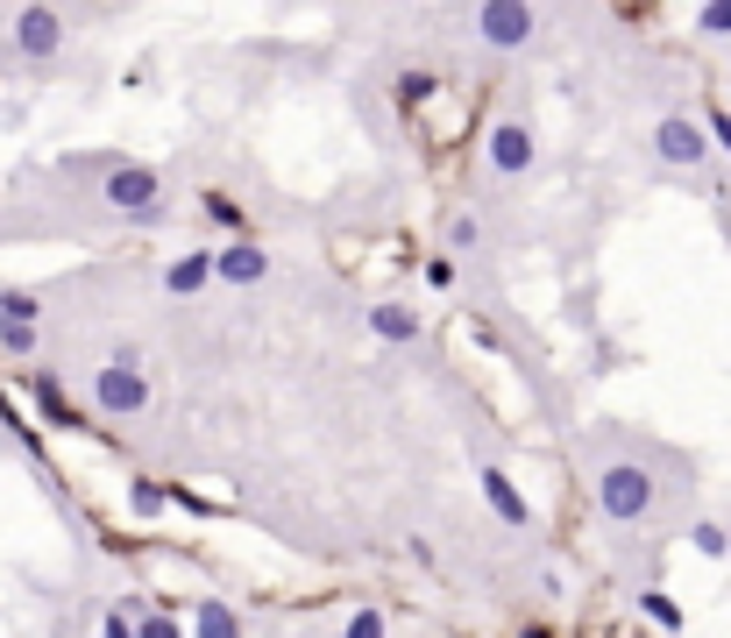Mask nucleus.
Returning a JSON list of instances; mask_svg holds the SVG:
<instances>
[{"label": "nucleus", "mask_w": 731, "mask_h": 638, "mask_svg": "<svg viewBox=\"0 0 731 638\" xmlns=\"http://www.w3.org/2000/svg\"><path fill=\"white\" fill-rule=\"evenodd\" d=\"M192 638H242V617H235V603H220V596L192 603Z\"/></svg>", "instance_id": "ddd939ff"}, {"label": "nucleus", "mask_w": 731, "mask_h": 638, "mask_svg": "<svg viewBox=\"0 0 731 638\" xmlns=\"http://www.w3.org/2000/svg\"><path fill=\"white\" fill-rule=\"evenodd\" d=\"M100 206H114L136 227H157L163 220V178L149 171V163H114V171L100 178Z\"/></svg>", "instance_id": "f03ea898"}, {"label": "nucleus", "mask_w": 731, "mask_h": 638, "mask_svg": "<svg viewBox=\"0 0 731 638\" xmlns=\"http://www.w3.org/2000/svg\"><path fill=\"white\" fill-rule=\"evenodd\" d=\"M206 284H214V249H185L163 263V292L171 298H199Z\"/></svg>", "instance_id": "1a4fd4ad"}, {"label": "nucleus", "mask_w": 731, "mask_h": 638, "mask_svg": "<svg viewBox=\"0 0 731 638\" xmlns=\"http://www.w3.org/2000/svg\"><path fill=\"white\" fill-rule=\"evenodd\" d=\"M163 504H171V490H163V482H149V476L128 482V511H136V519H157Z\"/></svg>", "instance_id": "6ab92c4d"}, {"label": "nucleus", "mask_w": 731, "mask_h": 638, "mask_svg": "<svg viewBox=\"0 0 731 638\" xmlns=\"http://www.w3.org/2000/svg\"><path fill=\"white\" fill-rule=\"evenodd\" d=\"M199 213H206V227H228L235 241H249V213H242L235 192H214V185H206V192H199Z\"/></svg>", "instance_id": "4468645a"}, {"label": "nucleus", "mask_w": 731, "mask_h": 638, "mask_svg": "<svg viewBox=\"0 0 731 638\" xmlns=\"http://www.w3.org/2000/svg\"><path fill=\"white\" fill-rule=\"evenodd\" d=\"M533 163H540V135H533V121L504 114L498 128L483 135V171L490 178H526Z\"/></svg>", "instance_id": "7ed1b4c3"}, {"label": "nucleus", "mask_w": 731, "mask_h": 638, "mask_svg": "<svg viewBox=\"0 0 731 638\" xmlns=\"http://www.w3.org/2000/svg\"><path fill=\"white\" fill-rule=\"evenodd\" d=\"M420 277H426V292H455V284H461V263H455V255H434Z\"/></svg>", "instance_id": "5701e85b"}, {"label": "nucleus", "mask_w": 731, "mask_h": 638, "mask_svg": "<svg viewBox=\"0 0 731 638\" xmlns=\"http://www.w3.org/2000/svg\"><path fill=\"white\" fill-rule=\"evenodd\" d=\"M689 546H696L704 560H724V554H731V532H724L718 519H696V525H689Z\"/></svg>", "instance_id": "a211bd4d"}, {"label": "nucleus", "mask_w": 731, "mask_h": 638, "mask_svg": "<svg viewBox=\"0 0 731 638\" xmlns=\"http://www.w3.org/2000/svg\"><path fill=\"white\" fill-rule=\"evenodd\" d=\"M384 631H391V625H384V611H377V603H355V611H349V625H341V638H384Z\"/></svg>", "instance_id": "aec40b11"}, {"label": "nucleus", "mask_w": 731, "mask_h": 638, "mask_svg": "<svg viewBox=\"0 0 731 638\" xmlns=\"http://www.w3.org/2000/svg\"><path fill=\"white\" fill-rule=\"evenodd\" d=\"M653 497H661V476H653L647 462H604L596 468V511H604L610 525H639L653 511Z\"/></svg>", "instance_id": "f257e3e1"}, {"label": "nucleus", "mask_w": 731, "mask_h": 638, "mask_svg": "<svg viewBox=\"0 0 731 638\" xmlns=\"http://www.w3.org/2000/svg\"><path fill=\"white\" fill-rule=\"evenodd\" d=\"M369 333H377L384 348H412L426 327H420V312H412V306H398V298H391V306H369Z\"/></svg>", "instance_id": "9b49d317"}, {"label": "nucleus", "mask_w": 731, "mask_h": 638, "mask_svg": "<svg viewBox=\"0 0 731 638\" xmlns=\"http://www.w3.org/2000/svg\"><path fill=\"white\" fill-rule=\"evenodd\" d=\"M639 617H647L653 631H682V603L667 596V589H639Z\"/></svg>", "instance_id": "2eb2a0df"}, {"label": "nucleus", "mask_w": 731, "mask_h": 638, "mask_svg": "<svg viewBox=\"0 0 731 638\" xmlns=\"http://www.w3.org/2000/svg\"><path fill=\"white\" fill-rule=\"evenodd\" d=\"M483 504L498 511L504 525H533V504H526V490H518L504 468H483Z\"/></svg>", "instance_id": "9d476101"}, {"label": "nucleus", "mask_w": 731, "mask_h": 638, "mask_svg": "<svg viewBox=\"0 0 731 638\" xmlns=\"http://www.w3.org/2000/svg\"><path fill=\"white\" fill-rule=\"evenodd\" d=\"M653 149H661L667 171H704L710 163V135H704V121H689V114H667L661 128H653Z\"/></svg>", "instance_id": "423d86ee"}, {"label": "nucleus", "mask_w": 731, "mask_h": 638, "mask_svg": "<svg viewBox=\"0 0 731 638\" xmlns=\"http://www.w3.org/2000/svg\"><path fill=\"white\" fill-rule=\"evenodd\" d=\"M100 638H136V617H128V611H122V603H114V611H107V617H100Z\"/></svg>", "instance_id": "a878e982"}, {"label": "nucleus", "mask_w": 731, "mask_h": 638, "mask_svg": "<svg viewBox=\"0 0 731 638\" xmlns=\"http://www.w3.org/2000/svg\"><path fill=\"white\" fill-rule=\"evenodd\" d=\"M696 29H704V36H731V0H710V8L696 14Z\"/></svg>", "instance_id": "393cba45"}, {"label": "nucleus", "mask_w": 731, "mask_h": 638, "mask_svg": "<svg viewBox=\"0 0 731 638\" xmlns=\"http://www.w3.org/2000/svg\"><path fill=\"white\" fill-rule=\"evenodd\" d=\"M93 405H100L107 419H136V412H149V405H157V376L107 362V369L93 376Z\"/></svg>", "instance_id": "20e7f679"}, {"label": "nucleus", "mask_w": 731, "mask_h": 638, "mask_svg": "<svg viewBox=\"0 0 731 638\" xmlns=\"http://www.w3.org/2000/svg\"><path fill=\"white\" fill-rule=\"evenodd\" d=\"M263 277H271V249H263L256 235L214 249V284H242V292H249V284H263Z\"/></svg>", "instance_id": "0eeeda50"}, {"label": "nucleus", "mask_w": 731, "mask_h": 638, "mask_svg": "<svg viewBox=\"0 0 731 638\" xmlns=\"http://www.w3.org/2000/svg\"><path fill=\"white\" fill-rule=\"evenodd\" d=\"M28 398H36V412L50 419V425H65V433L79 425V412H71V398H65V384H57L50 369H36V376H28Z\"/></svg>", "instance_id": "f8f14e48"}, {"label": "nucleus", "mask_w": 731, "mask_h": 638, "mask_svg": "<svg viewBox=\"0 0 731 638\" xmlns=\"http://www.w3.org/2000/svg\"><path fill=\"white\" fill-rule=\"evenodd\" d=\"M434 93H441V79H434L426 65H406V71H398V106H426Z\"/></svg>", "instance_id": "f3484780"}, {"label": "nucleus", "mask_w": 731, "mask_h": 638, "mask_svg": "<svg viewBox=\"0 0 731 638\" xmlns=\"http://www.w3.org/2000/svg\"><path fill=\"white\" fill-rule=\"evenodd\" d=\"M710 149H724V157H731V114H724V106H710Z\"/></svg>", "instance_id": "bb28decb"}, {"label": "nucleus", "mask_w": 731, "mask_h": 638, "mask_svg": "<svg viewBox=\"0 0 731 638\" xmlns=\"http://www.w3.org/2000/svg\"><path fill=\"white\" fill-rule=\"evenodd\" d=\"M0 319H22V327H36V319H43V298H36V292H0Z\"/></svg>", "instance_id": "412c9836"}, {"label": "nucleus", "mask_w": 731, "mask_h": 638, "mask_svg": "<svg viewBox=\"0 0 731 638\" xmlns=\"http://www.w3.org/2000/svg\"><path fill=\"white\" fill-rule=\"evenodd\" d=\"M476 36H483L490 50H518V43L540 36V8H526V0H490V8H476Z\"/></svg>", "instance_id": "39448f33"}, {"label": "nucleus", "mask_w": 731, "mask_h": 638, "mask_svg": "<svg viewBox=\"0 0 731 638\" xmlns=\"http://www.w3.org/2000/svg\"><path fill=\"white\" fill-rule=\"evenodd\" d=\"M14 43H22V57H36V65H43V57H57V50H65V14H57V8H22V14H14Z\"/></svg>", "instance_id": "6e6552de"}, {"label": "nucleus", "mask_w": 731, "mask_h": 638, "mask_svg": "<svg viewBox=\"0 0 731 638\" xmlns=\"http://www.w3.org/2000/svg\"><path fill=\"white\" fill-rule=\"evenodd\" d=\"M136 638H185V631H178V617L157 603V611H136Z\"/></svg>", "instance_id": "4be33fe9"}, {"label": "nucleus", "mask_w": 731, "mask_h": 638, "mask_svg": "<svg viewBox=\"0 0 731 638\" xmlns=\"http://www.w3.org/2000/svg\"><path fill=\"white\" fill-rule=\"evenodd\" d=\"M0 348H8V355H28V348H36V327H22V319H0Z\"/></svg>", "instance_id": "b1692460"}, {"label": "nucleus", "mask_w": 731, "mask_h": 638, "mask_svg": "<svg viewBox=\"0 0 731 638\" xmlns=\"http://www.w3.org/2000/svg\"><path fill=\"white\" fill-rule=\"evenodd\" d=\"M441 241H447V249H441V255H469V249H476V241H483V220H476V213H447Z\"/></svg>", "instance_id": "dca6fc26"}]
</instances>
